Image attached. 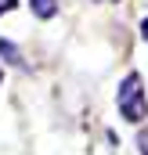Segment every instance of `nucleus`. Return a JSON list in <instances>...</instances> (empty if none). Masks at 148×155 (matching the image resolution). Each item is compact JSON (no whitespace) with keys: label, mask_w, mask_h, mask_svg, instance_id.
<instances>
[{"label":"nucleus","mask_w":148,"mask_h":155,"mask_svg":"<svg viewBox=\"0 0 148 155\" xmlns=\"http://www.w3.org/2000/svg\"><path fill=\"white\" fill-rule=\"evenodd\" d=\"M119 112L126 123H141L148 116V101H145V87H141V76L137 72H126L123 87H119Z\"/></svg>","instance_id":"1"},{"label":"nucleus","mask_w":148,"mask_h":155,"mask_svg":"<svg viewBox=\"0 0 148 155\" xmlns=\"http://www.w3.org/2000/svg\"><path fill=\"white\" fill-rule=\"evenodd\" d=\"M29 7H33L36 18H54L58 15V0H29Z\"/></svg>","instance_id":"2"},{"label":"nucleus","mask_w":148,"mask_h":155,"mask_svg":"<svg viewBox=\"0 0 148 155\" xmlns=\"http://www.w3.org/2000/svg\"><path fill=\"white\" fill-rule=\"evenodd\" d=\"M0 58H4V61H15V65L22 61V58H18V47H15L11 40H0Z\"/></svg>","instance_id":"3"},{"label":"nucleus","mask_w":148,"mask_h":155,"mask_svg":"<svg viewBox=\"0 0 148 155\" xmlns=\"http://www.w3.org/2000/svg\"><path fill=\"white\" fill-rule=\"evenodd\" d=\"M15 4H18V0H0V15H7V11H15Z\"/></svg>","instance_id":"4"},{"label":"nucleus","mask_w":148,"mask_h":155,"mask_svg":"<svg viewBox=\"0 0 148 155\" xmlns=\"http://www.w3.org/2000/svg\"><path fill=\"white\" fill-rule=\"evenodd\" d=\"M141 152L148 155V134H141Z\"/></svg>","instance_id":"5"},{"label":"nucleus","mask_w":148,"mask_h":155,"mask_svg":"<svg viewBox=\"0 0 148 155\" xmlns=\"http://www.w3.org/2000/svg\"><path fill=\"white\" fill-rule=\"evenodd\" d=\"M141 33H145V36H148V18H145V22H141Z\"/></svg>","instance_id":"6"},{"label":"nucleus","mask_w":148,"mask_h":155,"mask_svg":"<svg viewBox=\"0 0 148 155\" xmlns=\"http://www.w3.org/2000/svg\"><path fill=\"white\" fill-rule=\"evenodd\" d=\"M0 79H4V72H0Z\"/></svg>","instance_id":"7"}]
</instances>
